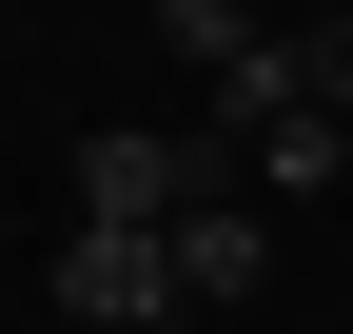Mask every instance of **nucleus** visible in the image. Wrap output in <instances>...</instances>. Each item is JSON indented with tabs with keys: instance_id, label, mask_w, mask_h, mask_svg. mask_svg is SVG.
Instances as JSON below:
<instances>
[{
	"instance_id": "3",
	"label": "nucleus",
	"mask_w": 353,
	"mask_h": 334,
	"mask_svg": "<svg viewBox=\"0 0 353 334\" xmlns=\"http://www.w3.org/2000/svg\"><path fill=\"white\" fill-rule=\"evenodd\" d=\"M157 256H176V315H236L255 275H275V217H255V197H196V217H176Z\"/></svg>"
},
{
	"instance_id": "2",
	"label": "nucleus",
	"mask_w": 353,
	"mask_h": 334,
	"mask_svg": "<svg viewBox=\"0 0 353 334\" xmlns=\"http://www.w3.org/2000/svg\"><path fill=\"white\" fill-rule=\"evenodd\" d=\"M59 315L79 334H157L176 315V256H157V236H59Z\"/></svg>"
},
{
	"instance_id": "4",
	"label": "nucleus",
	"mask_w": 353,
	"mask_h": 334,
	"mask_svg": "<svg viewBox=\"0 0 353 334\" xmlns=\"http://www.w3.org/2000/svg\"><path fill=\"white\" fill-rule=\"evenodd\" d=\"M334 177H353V138H334V118H314V99H294V118H275V138H255V197H334Z\"/></svg>"
},
{
	"instance_id": "1",
	"label": "nucleus",
	"mask_w": 353,
	"mask_h": 334,
	"mask_svg": "<svg viewBox=\"0 0 353 334\" xmlns=\"http://www.w3.org/2000/svg\"><path fill=\"white\" fill-rule=\"evenodd\" d=\"M196 177H236V157L216 138H157V118H99V138H79V236H176Z\"/></svg>"
},
{
	"instance_id": "5",
	"label": "nucleus",
	"mask_w": 353,
	"mask_h": 334,
	"mask_svg": "<svg viewBox=\"0 0 353 334\" xmlns=\"http://www.w3.org/2000/svg\"><path fill=\"white\" fill-rule=\"evenodd\" d=\"M157 39H176V59H196V99H216V79L255 59V0H157Z\"/></svg>"
},
{
	"instance_id": "6",
	"label": "nucleus",
	"mask_w": 353,
	"mask_h": 334,
	"mask_svg": "<svg viewBox=\"0 0 353 334\" xmlns=\"http://www.w3.org/2000/svg\"><path fill=\"white\" fill-rule=\"evenodd\" d=\"M275 79H294L314 118H353V20H294V39H275Z\"/></svg>"
}]
</instances>
